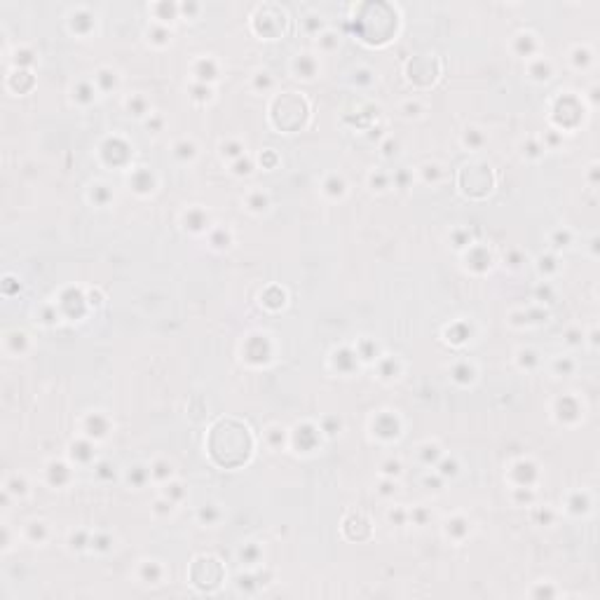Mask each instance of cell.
<instances>
[{"label":"cell","instance_id":"obj_1","mask_svg":"<svg viewBox=\"0 0 600 600\" xmlns=\"http://www.w3.org/2000/svg\"><path fill=\"white\" fill-rule=\"evenodd\" d=\"M272 108L286 110L284 115L272 117L274 124H277L279 129L293 131V129H298V127H303V122H305V117H307V103H305V99H303V96H298L295 92H286V94L277 96V99H274V103H272Z\"/></svg>","mask_w":600,"mask_h":600},{"label":"cell","instance_id":"obj_2","mask_svg":"<svg viewBox=\"0 0 600 600\" xmlns=\"http://www.w3.org/2000/svg\"><path fill=\"white\" fill-rule=\"evenodd\" d=\"M492 171L488 164H467L460 174V185L471 197H483L492 190Z\"/></svg>","mask_w":600,"mask_h":600},{"label":"cell","instance_id":"obj_3","mask_svg":"<svg viewBox=\"0 0 600 600\" xmlns=\"http://www.w3.org/2000/svg\"><path fill=\"white\" fill-rule=\"evenodd\" d=\"M438 61L434 54H417L408 63V78L417 85H431L438 75Z\"/></svg>","mask_w":600,"mask_h":600},{"label":"cell","instance_id":"obj_4","mask_svg":"<svg viewBox=\"0 0 600 600\" xmlns=\"http://www.w3.org/2000/svg\"><path fill=\"white\" fill-rule=\"evenodd\" d=\"M47 476H49V483L52 485H66L70 481V469L68 464L63 462H56V460H52V462L47 464Z\"/></svg>","mask_w":600,"mask_h":600},{"label":"cell","instance_id":"obj_5","mask_svg":"<svg viewBox=\"0 0 600 600\" xmlns=\"http://www.w3.org/2000/svg\"><path fill=\"white\" fill-rule=\"evenodd\" d=\"M293 70L298 78L310 80V78H314V73H317V61H314L310 54H298L293 61Z\"/></svg>","mask_w":600,"mask_h":600},{"label":"cell","instance_id":"obj_6","mask_svg":"<svg viewBox=\"0 0 600 600\" xmlns=\"http://www.w3.org/2000/svg\"><path fill=\"white\" fill-rule=\"evenodd\" d=\"M162 574H164V567L157 560H143L141 563V579L148 581V584H160Z\"/></svg>","mask_w":600,"mask_h":600},{"label":"cell","instance_id":"obj_7","mask_svg":"<svg viewBox=\"0 0 600 600\" xmlns=\"http://www.w3.org/2000/svg\"><path fill=\"white\" fill-rule=\"evenodd\" d=\"M108 434V420L101 415V413H92L87 417V436H96L101 438Z\"/></svg>","mask_w":600,"mask_h":600},{"label":"cell","instance_id":"obj_8","mask_svg":"<svg viewBox=\"0 0 600 600\" xmlns=\"http://www.w3.org/2000/svg\"><path fill=\"white\" fill-rule=\"evenodd\" d=\"M513 47L518 49L520 56H530L532 52L537 49V40H535V35H530V33H520V35H516Z\"/></svg>","mask_w":600,"mask_h":600},{"label":"cell","instance_id":"obj_9","mask_svg":"<svg viewBox=\"0 0 600 600\" xmlns=\"http://www.w3.org/2000/svg\"><path fill=\"white\" fill-rule=\"evenodd\" d=\"M171 474H174V467L167 460H155L150 467V476L157 478V481H167V478H171Z\"/></svg>","mask_w":600,"mask_h":600},{"label":"cell","instance_id":"obj_10","mask_svg":"<svg viewBox=\"0 0 600 600\" xmlns=\"http://www.w3.org/2000/svg\"><path fill=\"white\" fill-rule=\"evenodd\" d=\"M3 492H7L10 497H12V495L14 497H21V495H26V481L21 476H10L5 481V490Z\"/></svg>","mask_w":600,"mask_h":600},{"label":"cell","instance_id":"obj_11","mask_svg":"<svg viewBox=\"0 0 600 600\" xmlns=\"http://www.w3.org/2000/svg\"><path fill=\"white\" fill-rule=\"evenodd\" d=\"M216 78H218L216 63H213L211 59H202V61H199V70H197V80L206 85V80H216Z\"/></svg>","mask_w":600,"mask_h":600},{"label":"cell","instance_id":"obj_12","mask_svg":"<svg viewBox=\"0 0 600 600\" xmlns=\"http://www.w3.org/2000/svg\"><path fill=\"white\" fill-rule=\"evenodd\" d=\"M246 206L251 209V211H265L267 209V195L260 190H253L246 195Z\"/></svg>","mask_w":600,"mask_h":600},{"label":"cell","instance_id":"obj_13","mask_svg":"<svg viewBox=\"0 0 600 600\" xmlns=\"http://www.w3.org/2000/svg\"><path fill=\"white\" fill-rule=\"evenodd\" d=\"M530 75L535 80H549L551 78V63L544 61V59H537V61L530 63Z\"/></svg>","mask_w":600,"mask_h":600},{"label":"cell","instance_id":"obj_14","mask_svg":"<svg viewBox=\"0 0 600 600\" xmlns=\"http://www.w3.org/2000/svg\"><path fill=\"white\" fill-rule=\"evenodd\" d=\"M174 155L181 157V160H192V157L197 155V148H195V143H192V141L183 138V141H178V143L174 145Z\"/></svg>","mask_w":600,"mask_h":600},{"label":"cell","instance_id":"obj_15","mask_svg":"<svg viewBox=\"0 0 600 600\" xmlns=\"http://www.w3.org/2000/svg\"><path fill=\"white\" fill-rule=\"evenodd\" d=\"M206 225V216L199 209H192V211L185 213V228H190V230H204Z\"/></svg>","mask_w":600,"mask_h":600},{"label":"cell","instance_id":"obj_16","mask_svg":"<svg viewBox=\"0 0 600 600\" xmlns=\"http://www.w3.org/2000/svg\"><path fill=\"white\" fill-rule=\"evenodd\" d=\"M462 143L467 145V148H481V145L485 143V136L478 129H474V127H471V129H464Z\"/></svg>","mask_w":600,"mask_h":600},{"label":"cell","instance_id":"obj_17","mask_svg":"<svg viewBox=\"0 0 600 600\" xmlns=\"http://www.w3.org/2000/svg\"><path fill=\"white\" fill-rule=\"evenodd\" d=\"M127 110H129V115L141 117L148 113V101L143 96H131V99H127Z\"/></svg>","mask_w":600,"mask_h":600},{"label":"cell","instance_id":"obj_18","mask_svg":"<svg viewBox=\"0 0 600 600\" xmlns=\"http://www.w3.org/2000/svg\"><path fill=\"white\" fill-rule=\"evenodd\" d=\"M324 190H326V195H331V197H342L345 195V181H342L340 176H331L324 183Z\"/></svg>","mask_w":600,"mask_h":600},{"label":"cell","instance_id":"obj_19","mask_svg":"<svg viewBox=\"0 0 600 600\" xmlns=\"http://www.w3.org/2000/svg\"><path fill=\"white\" fill-rule=\"evenodd\" d=\"M94 80H96V85H99L101 89H110V87H115V85H117V78H115V73H113L110 68H101L99 73H96Z\"/></svg>","mask_w":600,"mask_h":600},{"label":"cell","instance_id":"obj_20","mask_svg":"<svg viewBox=\"0 0 600 600\" xmlns=\"http://www.w3.org/2000/svg\"><path fill=\"white\" fill-rule=\"evenodd\" d=\"M28 537L33 539V542H45V537H47V525L42 523V520L28 523Z\"/></svg>","mask_w":600,"mask_h":600},{"label":"cell","instance_id":"obj_21","mask_svg":"<svg viewBox=\"0 0 600 600\" xmlns=\"http://www.w3.org/2000/svg\"><path fill=\"white\" fill-rule=\"evenodd\" d=\"M420 457H422L427 464L438 462V457H441V448H438L436 443H424L422 448H420Z\"/></svg>","mask_w":600,"mask_h":600},{"label":"cell","instance_id":"obj_22","mask_svg":"<svg viewBox=\"0 0 600 600\" xmlns=\"http://www.w3.org/2000/svg\"><path fill=\"white\" fill-rule=\"evenodd\" d=\"M75 99H80V101H92L94 99V87L89 85V82H78V87L73 89Z\"/></svg>","mask_w":600,"mask_h":600},{"label":"cell","instance_id":"obj_23","mask_svg":"<svg viewBox=\"0 0 600 600\" xmlns=\"http://www.w3.org/2000/svg\"><path fill=\"white\" fill-rule=\"evenodd\" d=\"M265 436H267V441H270V445H272V448H279V445L284 443V429H281V427H277V424H272V427L265 431Z\"/></svg>","mask_w":600,"mask_h":600},{"label":"cell","instance_id":"obj_24","mask_svg":"<svg viewBox=\"0 0 600 600\" xmlns=\"http://www.w3.org/2000/svg\"><path fill=\"white\" fill-rule=\"evenodd\" d=\"M453 378L460 382H469L471 378H474V368H471L469 363H460V366L453 368Z\"/></svg>","mask_w":600,"mask_h":600},{"label":"cell","instance_id":"obj_25","mask_svg":"<svg viewBox=\"0 0 600 600\" xmlns=\"http://www.w3.org/2000/svg\"><path fill=\"white\" fill-rule=\"evenodd\" d=\"M218 516H220V513H218V509H216L213 504L204 506V509L199 511V520H202L204 525H213L216 520H218Z\"/></svg>","mask_w":600,"mask_h":600},{"label":"cell","instance_id":"obj_26","mask_svg":"<svg viewBox=\"0 0 600 600\" xmlns=\"http://www.w3.org/2000/svg\"><path fill=\"white\" fill-rule=\"evenodd\" d=\"M242 145L239 143H223L220 145V153H223V157H230V160H239V157H244V153H242Z\"/></svg>","mask_w":600,"mask_h":600},{"label":"cell","instance_id":"obj_27","mask_svg":"<svg viewBox=\"0 0 600 600\" xmlns=\"http://www.w3.org/2000/svg\"><path fill=\"white\" fill-rule=\"evenodd\" d=\"M382 474L389 478L401 476V462H399V460H387V462L382 464Z\"/></svg>","mask_w":600,"mask_h":600},{"label":"cell","instance_id":"obj_28","mask_svg":"<svg viewBox=\"0 0 600 600\" xmlns=\"http://www.w3.org/2000/svg\"><path fill=\"white\" fill-rule=\"evenodd\" d=\"M183 495H185V492H183V485H181V483H169V485H167V490H164V497L171 499L174 504H176V499H181Z\"/></svg>","mask_w":600,"mask_h":600},{"label":"cell","instance_id":"obj_29","mask_svg":"<svg viewBox=\"0 0 600 600\" xmlns=\"http://www.w3.org/2000/svg\"><path fill=\"white\" fill-rule=\"evenodd\" d=\"M422 174H424V181H438V176H443V169L438 164H424Z\"/></svg>","mask_w":600,"mask_h":600},{"label":"cell","instance_id":"obj_30","mask_svg":"<svg viewBox=\"0 0 600 600\" xmlns=\"http://www.w3.org/2000/svg\"><path fill=\"white\" fill-rule=\"evenodd\" d=\"M457 474V462L455 460H443V462L438 464V476H455Z\"/></svg>","mask_w":600,"mask_h":600},{"label":"cell","instance_id":"obj_31","mask_svg":"<svg viewBox=\"0 0 600 600\" xmlns=\"http://www.w3.org/2000/svg\"><path fill=\"white\" fill-rule=\"evenodd\" d=\"M319 45L324 49H333V47H338V35L333 33V31H326V33H321L319 35Z\"/></svg>","mask_w":600,"mask_h":600},{"label":"cell","instance_id":"obj_32","mask_svg":"<svg viewBox=\"0 0 600 600\" xmlns=\"http://www.w3.org/2000/svg\"><path fill=\"white\" fill-rule=\"evenodd\" d=\"M387 183H389V178L385 176V174H380V171H373V174H370L373 190H387Z\"/></svg>","mask_w":600,"mask_h":600},{"label":"cell","instance_id":"obj_33","mask_svg":"<svg viewBox=\"0 0 600 600\" xmlns=\"http://www.w3.org/2000/svg\"><path fill=\"white\" fill-rule=\"evenodd\" d=\"M232 171H235L237 176H242V174H251V160H249V157H239L237 162L232 164Z\"/></svg>","mask_w":600,"mask_h":600},{"label":"cell","instance_id":"obj_34","mask_svg":"<svg viewBox=\"0 0 600 600\" xmlns=\"http://www.w3.org/2000/svg\"><path fill=\"white\" fill-rule=\"evenodd\" d=\"M401 110H403V115L406 117H417L420 113H422V106H420V101H413V99H410V101L403 103Z\"/></svg>","mask_w":600,"mask_h":600},{"label":"cell","instance_id":"obj_35","mask_svg":"<svg viewBox=\"0 0 600 600\" xmlns=\"http://www.w3.org/2000/svg\"><path fill=\"white\" fill-rule=\"evenodd\" d=\"M73 448H78V460H80V462H87L89 457H92V453H89V450H92V443H89V441L73 443Z\"/></svg>","mask_w":600,"mask_h":600},{"label":"cell","instance_id":"obj_36","mask_svg":"<svg viewBox=\"0 0 600 600\" xmlns=\"http://www.w3.org/2000/svg\"><path fill=\"white\" fill-rule=\"evenodd\" d=\"M89 546H92V549H99V551H106L110 546V537H106V535H94V537L89 539Z\"/></svg>","mask_w":600,"mask_h":600},{"label":"cell","instance_id":"obj_37","mask_svg":"<svg viewBox=\"0 0 600 600\" xmlns=\"http://www.w3.org/2000/svg\"><path fill=\"white\" fill-rule=\"evenodd\" d=\"M256 87H263V89H270L272 87V75L267 73V70H258L256 73Z\"/></svg>","mask_w":600,"mask_h":600},{"label":"cell","instance_id":"obj_38","mask_svg":"<svg viewBox=\"0 0 600 600\" xmlns=\"http://www.w3.org/2000/svg\"><path fill=\"white\" fill-rule=\"evenodd\" d=\"M305 28L310 31V33H319L321 28H324V24H321V17H314V14L305 17Z\"/></svg>","mask_w":600,"mask_h":600},{"label":"cell","instance_id":"obj_39","mask_svg":"<svg viewBox=\"0 0 600 600\" xmlns=\"http://www.w3.org/2000/svg\"><path fill=\"white\" fill-rule=\"evenodd\" d=\"M242 560H246V563H256V556H258V549L256 546H246V551L242 549Z\"/></svg>","mask_w":600,"mask_h":600},{"label":"cell","instance_id":"obj_40","mask_svg":"<svg viewBox=\"0 0 600 600\" xmlns=\"http://www.w3.org/2000/svg\"><path fill=\"white\" fill-rule=\"evenodd\" d=\"M213 246H228V242H230V237H228V232L225 230H216V235H213Z\"/></svg>","mask_w":600,"mask_h":600},{"label":"cell","instance_id":"obj_41","mask_svg":"<svg viewBox=\"0 0 600 600\" xmlns=\"http://www.w3.org/2000/svg\"><path fill=\"white\" fill-rule=\"evenodd\" d=\"M396 490V485H394V478H389V481H385L382 483V488H380V492L382 495H392V492Z\"/></svg>","mask_w":600,"mask_h":600},{"label":"cell","instance_id":"obj_42","mask_svg":"<svg viewBox=\"0 0 600 600\" xmlns=\"http://www.w3.org/2000/svg\"><path fill=\"white\" fill-rule=\"evenodd\" d=\"M389 518L396 520V523H403V520H406V511H401V509H392V511H389Z\"/></svg>","mask_w":600,"mask_h":600},{"label":"cell","instance_id":"obj_43","mask_svg":"<svg viewBox=\"0 0 600 600\" xmlns=\"http://www.w3.org/2000/svg\"><path fill=\"white\" fill-rule=\"evenodd\" d=\"M556 242H558L556 246H565L567 242H570V232H558V235H556Z\"/></svg>","mask_w":600,"mask_h":600},{"label":"cell","instance_id":"obj_44","mask_svg":"<svg viewBox=\"0 0 600 600\" xmlns=\"http://www.w3.org/2000/svg\"><path fill=\"white\" fill-rule=\"evenodd\" d=\"M382 153H385L387 157L392 155V153H396V141H394V143H392V141H387V143L382 145Z\"/></svg>","mask_w":600,"mask_h":600}]
</instances>
